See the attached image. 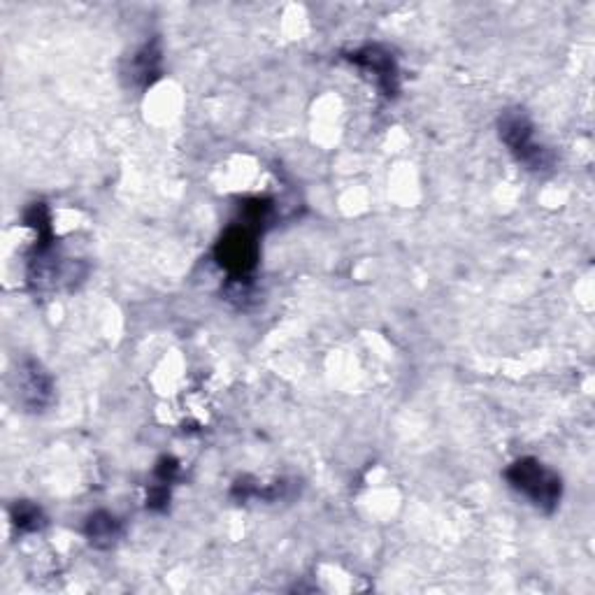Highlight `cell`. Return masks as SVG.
I'll use <instances>...</instances> for the list:
<instances>
[{
    "label": "cell",
    "mask_w": 595,
    "mask_h": 595,
    "mask_svg": "<svg viewBox=\"0 0 595 595\" xmlns=\"http://www.w3.org/2000/svg\"><path fill=\"white\" fill-rule=\"evenodd\" d=\"M170 503V486L156 482L152 489H149L147 496V507L152 512H166Z\"/></svg>",
    "instance_id": "cell-11"
},
{
    "label": "cell",
    "mask_w": 595,
    "mask_h": 595,
    "mask_svg": "<svg viewBox=\"0 0 595 595\" xmlns=\"http://www.w3.org/2000/svg\"><path fill=\"white\" fill-rule=\"evenodd\" d=\"M19 398L28 412H42L54 398V382L38 361H24L19 370Z\"/></svg>",
    "instance_id": "cell-5"
},
{
    "label": "cell",
    "mask_w": 595,
    "mask_h": 595,
    "mask_svg": "<svg viewBox=\"0 0 595 595\" xmlns=\"http://www.w3.org/2000/svg\"><path fill=\"white\" fill-rule=\"evenodd\" d=\"M240 214H242L240 224L258 233L272 217V203L268 198H249L242 203Z\"/></svg>",
    "instance_id": "cell-9"
},
{
    "label": "cell",
    "mask_w": 595,
    "mask_h": 595,
    "mask_svg": "<svg viewBox=\"0 0 595 595\" xmlns=\"http://www.w3.org/2000/svg\"><path fill=\"white\" fill-rule=\"evenodd\" d=\"M84 535L96 549H110L121 537V521L110 512H93L84 523Z\"/></svg>",
    "instance_id": "cell-7"
},
{
    "label": "cell",
    "mask_w": 595,
    "mask_h": 595,
    "mask_svg": "<svg viewBox=\"0 0 595 595\" xmlns=\"http://www.w3.org/2000/svg\"><path fill=\"white\" fill-rule=\"evenodd\" d=\"M154 477H156V482H161V484H168V486L175 484L179 477L177 458H172V456L159 458V463H156V470H154Z\"/></svg>",
    "instance_id": "cell-10"
},
{
    "label": "cell",
    "mask_w": 595,
    "mask_h": 595,
    "mask_svg": "<svg viewBox=\"0 0 595 595\" xmlns=\"http://www.w3.org/2000/svg\"><path fill=\"white\" fill-rule=\"evenodd\" d=\"M163 66V54H161V42L152 40L147 45H142L135 56L131 59V66H128L126 75L131 77V84L138 86V89H149L156 80L161 77Z\"/></svg>",
    "instance_id": "cell-6"
},
{
    "label": "cell",
    "mask_w": 595,
    "mask_h": 595,
    "mask_svg": "<svg viewBox=\"0 0 595 595\" xmlns=\"http://www.w3.org/2000/svg\"><path fill=\"white\" fill-rule=\"evenodd\" d=\"M347 61L354 63L370 77L386 98H396L400 91V68L396 56L382 45H363L347 54Z\"/></svg>",
    "instance_id": "cell-4"
},
{
    "label": "cell",
    "mask_w": 595,
    "mask_h": 595,
    "mask_svg": "<svg viewBox=\"0 0 595 595\" xmlns=\"http://www.w3.org/2000/svg\"><path fill=\"white\" fill-rule=\"evenodd\" d=\"M505 479L544 514H554L563 498V479L533 456L516 458L505 470Z\"/></svg>",
    "instance_id": "cell-2"
},
{
    "label": "cell",
    "mask_w": 595,
    "mask_h": 595,
    "mask_svg": "<svg viewBox=\"0 0 595 595\" xmlns=\"http://www.w3.org/2000/svg\"><path fill=\"white\" fill-rule=\"evenodd\" d=\"M498 135L510 154L530 172H549L554 168L556 156L535 138V124L521 107L505 110L498 119Z\"/></svg>",
    "instance_id": "cell-1"
},
{
    "label": "cell",
    "mask_w": 595,
    "mask_h": 595,
    "mask_svg": "<svg viewBox=\"0 0 595 595\" xmlns=\"http://www.w3.org/2000/svg\"><path fill=\"white\" fill-rule=\"evenodd\" d=\"M12 526L19 530V533H38L47 526V516L35 503H28V500H21V503H14L10 510Z\"/></svg>",
    "instance_id": "cell-8"
},
{
    "label": "cell",
    "mask_w": 595,
    "mask_h": 595,
    "mask_svg": "<svg viewBox=\"0 0 595 595\" xmlns=\"http://www.w3.org/2000/svg\"><path fill=\"white\" fill-rule=\"evenodd\" d=\"M214 258L233 282H247L258 263L256 233L242 224L231 226L214 247Z\"/></svg>",
    "instance_id": "cell-3"
}]
</instances>
